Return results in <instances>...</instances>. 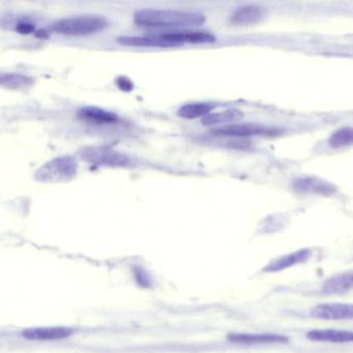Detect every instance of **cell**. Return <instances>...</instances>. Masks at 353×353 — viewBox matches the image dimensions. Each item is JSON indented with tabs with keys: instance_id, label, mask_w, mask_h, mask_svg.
Segmentation results:
<instances>
[{
	"instance_id": "cell-1",
	"label": "cell",
	"mask_w": 353,
	"mask_h": 353,
	"mask_svg": "<svg viewBox=\"0 0 353 353\" xmlns=\"http://www.w3.org/2000/svg\"><path fill=\"white\" fill-rule=\"evenodd\" d=\"M134 22L142 28H196L205 22V16L179 10H140L134 14Z\"/></svg>"
},
{
	"instance_id": "cell-2",
	"label": "cell",
	"mask_w": 353,
	"mask_h": 353,
	"mask_svg": "<svg viewBox=\"0 0 353 353\" xmlns=\"http://www.w3.org/2000/svg\"><path fill=\"white\" fill-rule=\"evenodd\" d=\"M108 21L102 16L83 15L65 18L51 26V30L61 36L86 37L102 32Z\"/></svg>"
},
{
	"instance_id": "cell-3",
	"label": "cell",
	"mask_w": 353,
	"mask_h": 353,
	"mask_svg": "<svg viewBox=\"0 0 353 353\" xmlns=\"http://www.w3.org/2000/svg\"><path fill=\"white\" fill-rule=\"evenodd\" d=\"M77 163L72 157H59L43 165L36 173V179L42 183H63L76 176Z\"/></svg>"
},
{
	"instance_id": "cell-4",
	"label": "cell",
	"mask_w": 353,
	"mask_h": 353,
	"mask_svg": "<svg viewBox=\"0 0 353 353\" xmlns=\"http://www.w3.org/2000/svg\"><path fill=\"white\" fill-rule=\"evenodd\" d=\"M312 317L327 321L353 319L352 303H330L316 305L311 312Z\"/></svg>"
},
{
	"instance_id": "cell-5",
	"label": "cell",
	"mask_w": 353,
	"mask_h": 353,
	"mask_svg": "<svg viewBox=\"0 0 353 353\" xmlns=\"http://www.w3.org/2000/svg\"><path fill=\"white\" fill-rule=\"evenodd\" d=\"M210 133L220 137H249V136L264 135V134L270 135L276 133V131L260 127V125H252V123H245V125H221L212 129Z\"/></svg>"
},
{
	"instance_id": "cell-6",
	"label": "cell",
	"mask_w": 353,
	"mask_h": 353,
	"mask_svg": "<svg viewBox=\"0 0 353 353\" xmlns=\"http://www.w3.org/2000/svg\"><path fill=\"white\" fill-rule=\"evenodd\" d=\"M162 34L166 40L174 43L179 47L185 44H210L216 41V36L204 30H179Z\"/></svg>"
},
{
	"instance_id": "cell-7",
	"label": "cell",
	"mask_w": 353,
	"mask_h": 353,
	"mask_svg": "<svg viewBox=\"0 0 353 353\" xmlns=\"http://www.w3.org/2000/svg\"><path fill=\"white\" fill-rule=\"evenodd\" d=\"M82 159L96 165H106V166H123L127 165L129 160L127 157L119 152L104 148H90L82 152Z\"/></svg>"
},
{
	"instance_id": "cell-8",
	"label": "cell",
	"mask_w": 353,
	"mask_h": 353,
	"mask_svg": "<svg viewBox=\"0 0 353 353\" xmlns=\"http://www.w3.org/2000/svg\"><path fill=\"white\" fill-rule=\"evenodd\" d=\"M117 42L123 46L130 47H150V48H175L174 43L166 40L163 34H148L142 37H119Z\"/></svg>"
},
{
	"instance_id": "cell-9",
	"label": "cell",
	"mask_w": 353,
	"mask_h": 353,
	"mask_svg": "<svg viewBox=\"0 0 353 353\" xmlns=\"http://www.w3.org/2000/svg\"><path fill=\"white\" fill-rule=\"evenodd\" d=\"M73 334V330L65 326H51V327H32L24 330L22 336L28 340L52 341L68 338Z\"/></svg>"
},
{
	"instance_id": "cell-10",
	"label": "cell",
	"mask_w": 353,
	"mask_h": 353,
	"mask_svg": "<svg viewBox=\"0 0 353 353\" xmlns=\"http://www.w3.org/2000/svg\"><path fill=\"white\" fill-rule=\"evenodd\" d=\"M293 187H294L295 191L303 194L330 196L336 192L334 185L328 181L316 179V177H301L294 181Z\"/></svg>"
},
{
	"instance_id": "cell-11",
	"label": "cell",
	"mask_w": 353,
	"mask_h": 353,
	"mask_svg": "<svg viewBox=\"0 0 353 353\" xmlns=\"http://www.w3.org/2000/svg\"><path fill=\"white\" fill-rule=\"evenodd\" d=\"M353 290V270L330 276L322 285V292L330 295H342Z\"/></svg>"
},
{
	"instance_id": "cell-12",
	"label": "cell",
	"mask_w": 353,
	"mask_h": 353,
	"mask_svg": "<svg viewBox=\"0 0 353 353\" xmlns=\"http://www.w3.org/2000/svg\"><path fill=\"white\" fill-rule=\"evenodd\" d=\"M228 339L241 345L282 344L288 341L286 336L272 334H230Z\"/></svg>"
},
{
	"instance_id": "cell-13",
	"label": "cell",
	"mask_w": 353,
	"mask_h": 353,
	"mask_svg": "<svg viewBox=\"0 0 353 353\" xmlns=\"http://www.w3.org/2000/svg\"><path fill=\"white\" fill-rule=\"evenodd\" d=\"M312 252L307 249L299 250V251L293 252L288 255L282 256L278 259L272 260L263 268L264 272H276L281 270H287V268H292L296 264L305 262L311 256Z\"/></svg>"
},
{
	"instance_id": "cell-14",
	"label": "cell",
	"mask_w": 353,
	"mask_h": 353,
	"mask_svg": "<svg viewBox=\"0 0 353 353\" xmlns=\"http://www.w3.org/2000/svg\"><path fill=\"white\" fill-rule=\"evenodd\" d=\"M77 114L82 121L96 125H112L119 121V115L98 107H84Z\"/></svg>"
},
{
	"instance_id": "cell-15",
	"label": "cell",
	"mask_w": 353,
	"mask_h": 353,
	"mask_svg": "<svg viewBox=\"0 0 353 353\" xmlns=\"http://www.w3.org/2000/svg\"><path fill=\"white\" fill-rule=\"evenodd\" d=\"M264 11L257 6H245L239 8L231 16L230 22L233 26H249L258 23L263 18Z\"/></svg>"
},
{
	"instance_id": "cell-16",
	"label": "cell",
	"mask_w": 353,
	"mask_h": 353,
	"mask_svg": "<svg viewBox=\"0 0 353 353\" xmlns=\"http://www.w3.org/2000/svg\"><path fill=\"white\" fill-rule=\"evenodd\" d=\"M307 338L316 342L350 343L353 342V332L343 330H314L307 332Z\"/></svg>"
},
{
	"instance_id": "cell-17",
	"label": "cell",
	"mask_w": 353,
	"mask_h": 353,
	"mask_svg": "<svg viewBox=\"0 0 353 353\" xmlns=\"http://www.w3.org/2000/svg\"><path fill=\"white\" fill-rule=\"evenodd\" d=\"M243 113L239 109H228L221 112L210 113L201 119L202 125H216L222 123H233L243 119Z\"/></svg>"
},
{
	"instance_id": "cell-18",
	"label": "cell",
	"mask_w": 353,
	"mask_h": 353,
	"mask_svg": "<svg viewBox=\"0 0 353 353\" xmlns=\"http://www.w3.org/2000/svg\"><path fill=\"white\" fill-rule=\"evenodd\" d=\"M214 106L208 103H192V104H185L181 106L177 111V115L181 119H195L199 117H205L210 114Z\"/></svg>"
},
{
	"instance_id": "cell-19",
	"label": "cell",
	"mask_w": 353,
	"mask_h": 353,
	"mask_svg": "<svg viewBox=\"0 0 353 353\" xmlns=\"http://www.w3.org/2000/svg\"><path fill=\"white\" fill-rule=\"evenodd\" d=\"M332 148H342L353 144V128H342L332 133L328 139Z\"/></svg>"
},
{
	"instance_id": "cell-20",
	"label": "cell",
	"mask_w": 353,
	"mask_h": 353,
	"mask_svg": "<svg viewBox=\"0 0 353 353\" xmlns=\"http://www.w3.org/2000/svg\"><path fill=\"white\" fill-rule=\"evenodd\" d=\"M34 83L32 78L28 76L21 75V74H6L1 76V84L3 88H10V90H20V88H26L28 85Z\"/></svg>"
},
{
	"instance_id": "cell-21",
	"label": "cell",
	"mask_w": 353,
	"mask_h": 353,
	"mask_svg": "<svg viewBox=\"0 0 353 353\" xmlns=\"http://www.w3.org/2000/svg\"><path fill=\"white\" fill-rule=\"evenodd\" d=\"M16 30H17L20 34H30L34 32L36 28H34V26H32V24L26 23H26L18 24L17 28H16Z\"/></svg>"
}]
</instances>
